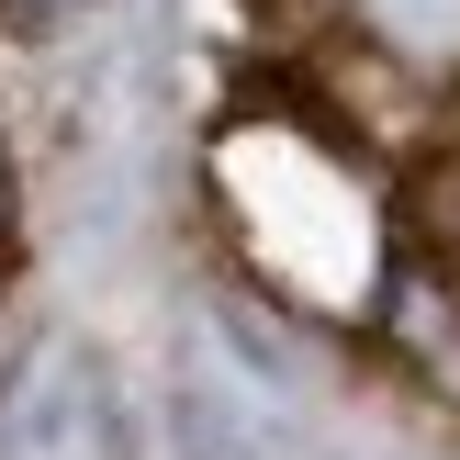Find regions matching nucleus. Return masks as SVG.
<instances>
[{"label":"nucleus","mask_w":460,"mask_h":460,"mask_svg":"<svg viewBox=\"0 0 460 460\" xmlns=\"http://www.w3.org/2000/svg\"><path fill=\"white\" fill-rule=\"evenodd\" d=\"M371 337H382V359H394V371L416 382L427 404H460V270L416 236V225H404L394 270H382Z\"/></svg>","instance_id":"obj_3"},{"label":"nucleus","mask_w":460,"mask_h":460,"mask_svg":"<svg viewBox=\"0 0 460 460\" xmlns=\"http://www.w3.org/2000/svg\"><path fill=\"white\" fill-rule=\"evenodd\" d=\"M67 12H90V0H0V34H34V22H67Z\"/></svg>","instance_id":"obj_5"},{"label":"nucleus","mask_w":460,"mask_h":460,"mask_svg":"<svg viewBox=\"0 0 460 460\" xmlns=\"http://www.w3.org/2000/svg\"><path fill=\"white\" fill-rule=\"evenodd\" d=\"M259 22L304 57L314 90L371 79L404 112L460 102V0H259Z\"/></svg>","instance_id":"obj_1"},{"label":"nucleus","mask_w":460,"mask_h":460,"mask_svg":"<svg viewBox=\"0 0 460 460\" xmlns=\"http://www.w3.org/2000/svg\"><path fill=\"white\" fill-rule=\"evenodd\" d=\"M0 460H124V382L90 337H34L0 371Z\"/></svg>","instance_id":"obj_2"},{"label":"nucleus","mask_w":460,"mask_h":460,"mask_svg":"<svg viewBox=\"0 0 460 460\" xmlns=\"http://www.w3.org/2000/svg\"><path fill=\"white\" fill-rule=\"evenodd\" d=\"M416 236L438 247V259L460 270V146L438 157V169H427V202H416Z\"/></svg>","instance_id":"obj_4"},{"label":"nucleus","mask_w":460,"mask_h":460,"mask_svg":"<svg viewBox=\"0 0 460 460\" xmlns=\"http://www.w3.org/2000/svg\"><path fill=\"white\" fill-rule=\"evenodd\" d=\"M12 225H22V169H12V135H0V247H12Z\"/></svg>","instance_id":"obj_6"}]
</instances>
